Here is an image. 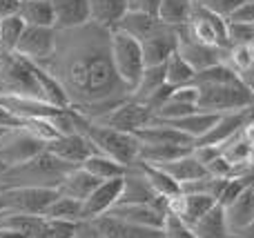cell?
I'll list each match as a JSON object with an SVG mask.
<instances>
[{"mask_svg":"<svg viewBox=\"0 0 254 238\" xmlns=\"http://www.w3.org/2000/svg\"><path fill=\"white\" fill-rule=\"evenodd\" d=\"M110 34L96 22L58 31L56 53L43 65L63 85L71 109L92 123L131 98V89L114 69Z\"/></svg>","mask_w":254,"mask_h":238,"instance_id":"cell-1","label":"cell"},{"mask_svg":"<svg viewBox=\"0 0 254 238\" xmlns=\"http://www.w3.org/2000/svg\"><path fill=\"white\" fill-rule=\"evenodd\" d=\"M76 165H69L45 149L36 158L27 160L22 165L9 167L0 172V190H13V187H49L58 190L63 178L74 169Z\"/></svg>","mask_w":254,"mask_h":238,"instance_id":"cell-2","label":"cell"},{"mask_svg":"<svg viewBox=\"0 0 254 238\" xmlns=\"http://www.w3.org/2000/svg\"><path fill=\"white\" fill-rule=\"evenodd\" d=\"M83 136L89 138L94 147H96L98 154L110 156L112 160L121 163L123 167L129 169L131 165L138 160V151H140V141L136 138V134H127L119 132V129L105 127V125L92 123V120H85L83 129H80Z\"/></svg>","mask_w":254,"mask_h":238,"instance_id":"cell-3","label":"cell"},{"mask_svg":"<svg viewBox=\"0 0 254 238\" xmlns=\"http://www.w3.org/2000/svg\"><path fill=\"white\" fill-rule=\"evenodd\" d=\"M254 107V94L250 85L237 80V83L225 85H207L198 87V109L205 114H232Z\"/></svg>","mask_w":254,"mask_h":238,"instance_id":"cell-4","label":"cell"},{"mask_svg":"<svg viewBox=\"0 0 254 238\" xmlns=\"http://www.w3.org/2000/svg\"><path fill=\"white\" fill-rule=\"evenodd\" d=\"M110 45H112V60H114L116 74L134 92L145 67H147L145 65L143 47H140V43L136 38H131V36H127L119 29H112Z\"/></svg>","mask_w":254,"mask_h":238,"instance_id":"cell-5","label":"cell"},{"mask_svg":"<svg viewBox=\"0 0 254 238\" xmlns=\"http://www.w3.org/2000/svg\"><path fill=\"white\" fill-rule=\"evenodd\" d=\"M45 149H47V143L40 141L27 127L9 129L4 134V138L0 141V165L4 169L16 167V165H22L27 160L36 158Z\"/></svg>","mask_w":254,"mask_h":238,"instance_id":"cell-6","label":"cell"},{"mask_svg":"<svg viewBox=\"0 0 254 238\" xmlns=\"http://www.w3.org/2000/svg\"><path fill=\"white\" fill-rule=\"evenodd\" d=\"M2 196L9 214L45 216L49 205L61 194L58 190H49V187H13V190H2Z\"/></svg>","mask_w":254,"mask_h":238,"instance_id":"cell-7","label":"cell"},{"mask_svg":"<svg viewBox=\"0 0 254 238\" xmlns=\"http://www.w3.org/2000/svg\"><path fill=\"white\" fill-rule=\"evenodd\" d=\"M58 47V29L56 27H31L27 25L20 40L16 45V53L25 60L43 67L56 53Z\"/></svg>","mask_w":254,"mask_h":238,"instance_id":"cell-8","label":"cell"},{"mask_svg":"<svg viewBox=\"0 0 254 238\" xmlns=\"http://www.w3.org/2000/svg\"><path fill=\"white\" fill-rule=\"evenodd\" d=\"M96 123L112 129H119V132L136 134L154 123V111L143 102H136L134 98H129V100H125L123 105H119L114 111H110L105 118L96 120Z\"/></svg>","mask_w":254,"mask_h":238,"instance_id":"cell-9","label":"cell"},{"mask_svg":"<svg viewBox=\"0 0 254 238\" xmlns=\"http://www.w3.org/2000/svg\"><path fill=\"white\" fill-rule=\"evenodd\" d=\"M140 47H143L145 65L147 67L165 65L167 58L179 51V27L158 22L156 29L147 38L140 40Z\"/></svg>","mask_w":254,"mask_h":238,"instance_id":"cell-10","label":"cell"},{"mask_svg":"<svg viewBox=\"0 0 254 238\" xmlns=\"http://www.w3.org/2000/svg\"><path fill=\"white\" fill-rule=\"evenodd\" d=\"M179 53L192 65L194 71H203V69H207V67L221 65V62L228 60V49L194 43V40L185 34V27H179Z\"/></svg>","mask_w":254,"mask_h":238,"instance_id":"cell-11","label":"cell"},{"mask_svg":"<svg viewBox=\"0 0 254 238\" xmlns=\"http://www.w3.org/2000/svg\"><path fill=\"white\" fill-rule=\"evenodd\" d=\"M116 205H167V200L161 198L143 176V172L136 165H131L123 176V190Z\"/></svg>","mask_w":254,"mask_h":238,"instance_id":"cell-12","label":"cell"},{"mask_svg":"<svg viewBox=\"0 0 254 238\" xmlns=\"http://www.w3.org/2000/svg\"><path fill=\"white\" fill-rule=\"evenodd\" d=\"M105 216L119 218L129 225L163 230L167 221V205H114L112 212Z\"/></svg>","mask_w":254,"mask_h":238,"instance_id":"cell-13","label":"cell"},{"mask_svg":"<svg viewBox=\"0 0 254 238\" xmlns=\"http://www.w3.org/2000/svg\"><path fill=\"white\" fill-rule=\"evenodd\" d=\"M254 118V107L243 111H232V114H223L219 116V120L214 123V127L194 143V147H207V145H223L230 138H234L237 134H241V129L248 125V120Z\"/></svg>","mask_w":254,"mask_h":238,"instance_id":"cell-14","label":"cell"},{"mask_svg":"<svg viewBox=\"0 0 254 238\" xmlns=\"http://www.w3.org/2000/svg\"><path fill=\"white\" fill-rule=\"evenodd\" d=\"M47 151H52L54 156H58V158L65 160V163L76 165V167H80L89 156L98 154L96 147H94L92 143H89V138L83 136V134H67V136L54 138L52 143H47Z\"/></svg>","mask_w":254,"mask_h":238,"instance_id":"cell-15","label":"cell"},{"mask_svg":"<svg viewBox=\"0 0 254 238\" xmlns=\"http://www.w3.org/2000/svg\"><path fill=\"white\" fill-rule=\"evenodd\" d=\"M121 190H123V178L103 181L101 185L92 191V196L83 203V221H96V218L110 214L112 207L119 203Z\"/></svg>","mask_w":254,"mask_h":238,"instance_id":"cell-16","label":"cell"},{"mask_svg":"<svg viewBox=\"0 0 254 238\" xmlns=\"http://www.w3.org/2000/svg\"><path fill=\"white\" fill-rule=\"evenodd\" d=\"M54 4V27L58 31L78 29L92 22V4L89 0H52Z\"/></svg>","mask_w":254,"mask_h":238,"instance_id":"cell-17","label":"cell"},{"mask_svg":"<svg viewBox=\"0 0 254 238\" xmlns=\"http://www.w3.org/2000/svg\"><path fill=\"white\" fill-rule=\"evenodd\" d=\"M101 183H103V181H98L96 176H92L87 169L74 167L65 178H63L61 185H58V194H61V196H67V198H74V200H80V203H85V200L92 196V191L96 190Z\"/></svg>","mask_w":254,"mask_h":238,"instance_id":"cell-18","label":"cell"},{"mask_svg":"<svg viewBox=\"0 0 254 238\" xmlns=\"http://www.w3.org/2000/svg\"><path fill=\"white\" fill-rule=\"evenodd\" d=\"M136 138H138L143 145H181V147H194V141L188 136V134L179 132V129L170 127L165 123H158L154 120L149 127L136 132Z\"/></svg>","mask_w":254,"mask_h":238,"instance_id":"cell-19","label":"cell"},{"mask_svg":"<svg viewBox=\"0 0 254 238\" xmlns=\"http://www.w3.org/2000/svg\"><path fill=\"white\" fill-rule=\"evenodd\" d=\"M223 212H225V221H228L230 232H232L234 236L246 230L254 221V194L250 191V187H248L234 203L223 207Z\"/></svg>","mask_w":254,"mask_h":238,"instance_id":"cell-20","label":"cell"},{"mask_svg":"<svg viewBox=\"0 0 254 238\" xmlns=\"http://www.w3.org/2000/svg\"><path fill=\"white\" fill-rule=\"evenodd\" d=\"M96 225L107 234V238H165L163 230H152V227H138L123 223L119 218L101 216L96 218Z\"/></svg>","mask_w":254,"mask_h":238,"instance_id":"cell-21","label":"cell"},{"mask_svg":"<svg viewBox=\"0 0 254 238\" xmlns=\"http://www.w3.org/2000/svg\"><path fill=\"white\" fill-rule=\"evenodd\" d=\"M219 120V114H205V111H196V114H190L183 116V118H176V120H158V123H165L170 127L179 129V132L188 134L194 143L201 141L212 127L214 123Z\"/></svg>","mask_w":254,"mask_h":238,"instance_id":"cell-22","label":"cell"},{"mask_svg":"<svg viewBox=\"0 0 254 238\" xmlns=\"http://www.w3.org/2000/svg\"><path fill=\"white\" fill-rule=\"evenodd\" d=\"M89 4H92V22L110 31L129 11V0H89Z\"/></svg>","mask_w":254,"mask_h":238,"instance_id":"cell-23","label":"cell"},{"mask_svg":"<svg viewBox=\"0 0 254 238\" xmlns=\"http://www.w3.org/2000/svg\"><path fill=\"white\" fill-rule=\"evenodd\" d=\"M161 169L167 174V176L174 178L179 185H188V183H194V181H198V178L210 176V174H207V169L203 167L196 158H194V154L183 156V158L174 160V163L161 165Z\"/></svg>","mask_w":254,"mask_h":238,"instance_id":"cell-24","label":"cell"},{"mask_svg":"<svg viewBox=\"0 0 254 238\" xmlns=\"http://www.w3.org/2000/svg\"><path fill=\"white\" fill-rule=\"evenodd\" d=\"M192 154V147H181V145H143L140 143V151H138V160L154 167L161 165L174 163V160L183 158V156Z\"/></svg>","mask_w":254,"mask_h":238,"instance_id":"cell-25","label":"cell"},{"mask_svg":"<svg viewBox=\"0 0 254 238\" xmlns=\"http://www.w3.org/2000/svg\"><path fill=\"white\" fill-rule=\"evenodd\" d=\"M158 18L156 16H149V13H143V11H134V9H129V11L123 16V20L119 22V25L114 27V29L123 31V34L131 36V38H136L140 43L143 38H147L149 34H152L154 29L158 27Z\"/></svg>","mask_w":254,"mask_h":238,"instance_id":"cell-26","label":"cell"},{"mask_svg":"<svg viewBox=\"0 0 254 238\" xmlns=\"http://www.w3.org/2000/svg\"><path fill=\"white\" fill-rule=\"evenodd\" d=\"M192 230L198 238H237L230 232L228 221H225V212L221 205H216L212 212H207Z\"/></svg>","mask_w":254,"mask_h":238,"instance_id":"cell-27","label":"cell"},{"mask_svg":"<svg viewBox=\"0 0 254 238\" xmlns=\"http://www.w3.org/2000/svg\"><path fill=\"white\" fill-rule=\"evenodd\" d=\"M136 167L143 172V176L149 181V185L154 187V191H156L161 198H174V196L181 194V185L174 181L172 176H167L165 172H163L161 167H154V165H147L143 163V160H136Z\"/></svg>","mask_w":254,"mask_h":238,"instance_id":"cell-28","label":"cell"},{"mask_svg":"<svg viewBox=\"0 0 254 238\" xmlns=\"http://www.w3.org/2000/svg\"><path fill=\"white\" fill-rule=\"evenodd\" d=\"M165 65H156V67H145L143 76H140L138 85L131 92V98L136 102H143L147 105V100L158 92V89L165 87Z\"/></svg>","mask_w":254,"mask_h":238,"instance_id":"cell-29","label":"cell"},{"mask_svg":"<svg viewBox=\"0 0 254 238\" xmlns=\"http://www.w3.org/2000/svg\"><path fill=\"white\" fill-rule=\"evenodd\" d=\"M196 0H161L158 20L172 27H185L192 18Z\"/></svg>","mask_w":254,"mask_h":238,"instance_id":"cell-30","label":"cell"},{"mask_svg":"<svg viewBox=\"0 0 254 238\" xmlns=\"http://www.w3.org/2000/svg\"><path fill=\"white\" fill-rule=\"evenodd\" d=\"M18 16L31 27H54V4L52 0H22Z\"/></svg>","mask_w":254,"mask_h":238,"instance_id":"cell-31","label":"cell"},{"mask_svg":"<svg viewBox=\"0 0 254 238\" xmlns=\"http://www.w3.org/2000/svg\"><path fill=\"white\" fill-rule=\"evenodd\" d=\"M83 169H87L92 176H96L98 181H114V178H123L127 174V167H123L121 163L112 160L105 154H94L80 165Z\"/></svg>","mask_w":254,"mask_h":238,"instance_id":"cell-32","label":"cell"},{"mask_svg":"<svg viewBox=\"0 0 254 238\" xmlns=\"http://www.w3.org/2000/svg\"><path fill=\"white\" fill-rule=\"evenodd\" d=\"M194 76H196V71L192 69V65H190L179 51L172 53V56L167 58V62H165V83L170 85V87L176 89V87L192 85Z\"/></svg>","mask_w":254,"mask_h":238,"instance_id":"cell-33","label":"cell"},{"mask_svg":"<svg viewBox=\"0 0 254 238\" xmlns=\"http://www.w3.org/2000/svg\"><path fill=\"white\" fill-rule=\"evenodd\" d=\"M237 80H241V76H239L228 62H221V65L196 71L192 85L194 87H207V85H225V83H237Z\"/></svg>","mask_w":254,"mask_h":238,"instance_id":"cell-34","label":"cell"},{"mask_svg":"<svg viewBox=\"0 0 254 238\" xmlns=\"http://www.w3.org/2000/svg\"><path fill=\"white\" fill-rule=\"evenodd\" d=\"M45 218H54V221H69V223H80L83 221V203L67 196H58L49 209L45 212Z\"/></svg>","mask_w":254,"mask_h":238,"instance_id":"cell-35","label":"cell"},{"mask_svg":"<svg viewBox=\"0 0 254 238\" xmlns=\"http://www.w3.org/2000/svg\"><path fill=\"white\" fill-rule=\"evenodd\" d=\"M25 20L20 16H11L0 20V49L4 51H16V45L25 31Z\"/></svg>","mask_w":254,"mask_h":238,"instance_id":"cell-36","label":"cell"},{"mask_svg":"<svg viewBox=\"0 0 254 238\" xmlns=\"http://www.w3.org/2000/svg\"><path fill=\"white\" fill-rule=\"evenodd\" d=\"M248 183H250V174H246V176H237V178H228V183H225L223 191H221V196H219L221 207H228L230 203H234V200L248 190Z\"/></svg>","mask_w":254,"mask_h":238,"instance_id":"cell-37","label":"cell"},{"mask_svg":"<svg viewBox=\"0 0 254 238\" xmlns=\"http://www.w3.org/2000/svg\"><path fill=\"white\" fill-rule=\"evenodd\" d=\"M254 43V25L250 22H228V45L239 47V45H252Z\"/></svg>","mask_w":254,"mask_h":238,"instance_id":"cell-38","label":"cell"},{"mask_svg":"<svg viewBox=\"0 0 254 238\" xmlns=\"http://www.w3.org/2000/svg\"><path fill=\"white\" fill-rule=\"evenodd\" d=\"M76 227H78V223L45 218L43 238H76Z\"/></svg>","mask_w":254,"mask_h":238,"instance_id":"cell-39","label":"cell"},{"mask_svg":"<svg viewBox=\"0 0 254 238\" xmlns=\"http://www.w3.org/2000/svg\"><path fill=\"white\" fill-rule=\"evenodd\" d=\"M163 232H165V238H198L192 227H188L183 221H179L176 216H170V214H167Z\"/></svg>","mask_w":254,"mask_h":238,"instance_id":"cell-40","label":"cell"},{"mask_svg":"<svg viewBox=\"0 0 254 238\" xmlns=\"http://www.w3.org/2000/svg\"><path fill=\"white\" fill-rule=\"evenodd\" d=\"M76 238H107V234L96 225V221H80L76 227Z\"/></svg>","mask_w":254,"mask_h":238,"instance_id":"cell-41","label":"cell"},{"mask_svg":"<svg viewBox=\"0 0 254 238\" xmlns=\"http://www.w3.org/2000/svg\"><path fill=\"white\" fill-rule=\"evenodd\" d=\"M228 22H250V25H254V0L246 2L243 7H239L237 11L228 18Z\"/></svg>","mask_w":254,"mask_h":238,"instance_id":"cell-42","label":"cell"},{"mask_svg":"<svg viewBox=\"0 0 254 238\" xmlns=\"http://www.w3.org/2000/svg\"><path fill=\"white\" fill-rule=\"evenodd\" d=\"M158 7H161V0H131L129 4V9H134V11H143L156 18H158Z\"/></svg>","mask_w":254,"mask_h":238,"instance_id":"cell-43","label":"cell"},{"mask_svg":"<svg viewBox=\"0 0 254 238\" xmlns=\"http://www.w3.org/2000/svg\"><path fill=\"white\" fill-rule=\"evenodd\" d=\"M20 4L22 0H0V20L18 16L20 13Z\"/></svg>","mask_w":254,"mask_h":238,"instance_id":"cell-44","label":"cell"},{"mask_svg":"<svg viewBox=\"0 0 254 238\" xmlns=\"http://www.w3.org/2000/svg\"><path fill=\"white\" fill-rule=\"evenodd\" d=\"M25 120L16 118L13 114H9L2 105H0V127H7V129H18V127H25Z\"/></svg>","mask_w":254,"mask_h":238,"instance_id":"cell-45","label":"cell"},{"mask_svg":"<svg viewBox=\"0 0 254 238\" xmlns=\"http://www.w3.org/2000/svg\"><path fill=\"white\" fill-rule=\"evenodd\" d=\"M241 136L246 138V141L254 147V118H252V120H248V125L241 129Z\"/></svg>","mask_w":254,"mask_h":238,"instance_id":"cell-46","label":"cell"},{"mask_svg":"<svg viewBox=\"0 0 254 238\" xmlns=\"http://www.w3.org/2000/svg\"><path fill=\"white\" fill-rule=\"evenodd\" d=\"M237 238H254V221H252L250 225H248V227H246V230H243V232H239V234H237Z\"/></svg>","mask_w":254,"mask_h":238,"instance_id":"cell-47","label":"cell"},{"mask_svg":"<svg viewBox=\"0 0 254 238\" xmlns=\"http://www.w3.org/2000/svg\"><path fill=\"white\" fill-rule=\"evenodd\" d=\"M0 238H22L20 234H16V232L7 230V227H0Z\"/></svg>","mask_w":254,"mask_h":238,"instance_id":"cell-48","label":"cell"},{"mask_svg":"<svg viewBox=\"0 0 254 238\" xmlns=\"http://www.w3.org/2000/svg\"><path fill=\"white\" fill-rule=\"evenodd\" d=\"M248 187H250V191L254 194V169L250 172V183H248Z\"/></svg>","mask_w":254,"mask_h":238,"instance_id":"cell-49","label":"cell"},{"mask_svg":"<svg viewBox=\"0 0 254 238\" xmlns=\"http://www.w3.org/2000/svg\"><path fill=\"white\" fill-rule=\"evenodd\" d=\"M0 212H7V207H4V196H2V191H0Z\"/></svg>","mask_w":254,"mask_h":238,"instance_id":"cell-50","label":"cell"},{"mask_svg":"<svg viewBox=\"0 0 254 238\" xmlns=\"http://www.w3.org/2000/svg\"><path fill=\"white\" fill-rule=\"evenodd\" d=\"M7 132H9L7 127H0V141H2V138H4V134H7Z\"/></svg>","mask_w":254,"mask_h":238,"instance_id":"cell-51","label":"cell"},{"mask_svg":"<svg viewBox=\"0 0 254 238\" xmlns=\"http://www.w3.org/2000/svg\"><path fill=\"white\" fill-rule=\"evenodd\" d=\"M4 214H7V212H0V225H2V218H4Z\"/></svg>","mask_w":254,"mask_h":238,"instance_id":"cell-52","label":"cell"},{"mask_svg":"<svg viewBox=\"0 0 254 238\" xmlns=\"http://www.w3.org/2000/svg\"><path fill=\"white\" fill-rule=\"evenodd\" d=\"M250 89H252V94H254V85H250Z\"/></svg>","mask_w":254,"mask_h":238,"instance_id":"cell-53","label":"cell"},{"mask_svg":"<svg viewBox=\"0 0 254 238\" xmlns=\"http://www.w3.org/2000/svg\"><path fill=\"white\" fill-rule=\"evenodd\" d=\"M0 172H4V167H2V165H0Z\"/></svg>","mask_w":254,"mask_h":238,"instance_id":"cell-54","label":"cell"},{"mask_svg":"<svg viewBox=\"0 0 254 238\" xmlns=\"http://www.w3.org/2000/svg\"><path fill=\"white\" fill-rule=\"evenodd\" d=\"M129 4H131V0H129Z\"/></svg>","mask_w":254,"mask_h":238,"instance_id":"cell-55","label":"cell"},{"mask_svg":"<svg viewBox=\"0 0 254 238\" xmlns=\"http://www.w3.org/2000/svg\"><path fill=\"white\" fill-rule=\"evenodd\" d=\"M0 191H2V190H0Z\"/></svg>","mask_w":254,"mask_h":238,"instance_id":"cell-56","label":"cell"}]
</instances>
